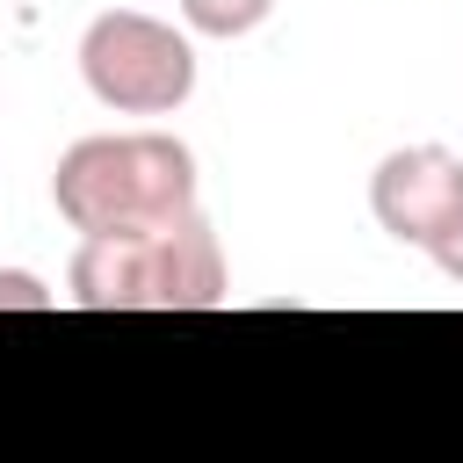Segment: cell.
<instances>
[{
	"label": "cell",
	"mask_w": 463,
	"mask_h": 463,
	"mask_svg": "<svg viewBox=\"0 0 463 463\" xmlns=\"http://www.w3.org/2000/svg\"><path fill=\"white\" fill-rule=\"evenodd\" d=\"M51 203L87 239H130L195 217V152L166 130H116L65 145Z\"/></svg>",
	"instance_id": "1"
},
{
	"label": "cell",
	"mask_w": 463,
	"mask_h": 463,
	"mask_svg": "<svg viewBox=\"0 0 463 463\" xmlns=\"http://www.w3.org/2000/svg\"><path fill=\"white\" fill-rule=\"evenodd\" d=\"M65 282L80 311H217L232 289L203 210L130 239H80Z\"/></svg>",
	"instance_id": "2"
},
{
	"label": "cell",
	"mask_w": 463,
	"mask_h": 463,
	"mask_svg": "<svg viewBox=\"0 0 463 463\" xmlns=\"http://www.w3.org/2000/svg\"><path fill=\"white\" fill-rule=\"evenodd\" d=\"M80 72L94 87V101H109L116 116H166L195 94V51L174 22L137 14V7H109L87 22L80 36Z\"/></svg>",
	"instance_id": "3"
},
{
	"label": "cell",
	"mask_w": 463,
	"mask_h": 463,
	"mask_svg": "<svg viewBox=\"0 0 463 463\" xmlns=\"http://www.w3.org/2000/svg\"><path fill=\"white\" fill-rule=\"evenodd\" d=\"M369 210H376V224H383L391 239H405V246L427 253V239L463 210V159L441 152V145H405V152H391V159L369 174Z\"/></svg>",
	"instance_id": "4"
},
{
	"label": "cell",
	"mask_w": 463,
	"mask_h": 463,
	"mask_svg": "<svg viewBox=\"0 0 463 463\" xmlns=\"http://www.w3.org/2000/svg\"><path fill=\"white\" fill-rule=\"evenodd\" d=\"M268 7L275 0H181V22L195 29V36H246V29H260L268 22Z\"/></svg>",
	"instance_id": "5"
},
{
	"label": "cell",
	"mask_w": 463,
	"mask_h": 463,
	"mask_svg": "<svg viewBox=\"0 0 463 463\" xmlns=\"http://www.w3.org/2000/svg\"><path fill=\"white\" fill-rule=\"evenodd\" d=\"M0 311H51V289L22 268H0Z\"/></svg>",
	"instance_id": "6"
},
{
	"label": "cell",
	"mask_w": 463,
	"mask_h": 463,
	"mask_svg": "<svg viewBox=\"0 0 463 463\" xmlns=\"http://www.w3.org/2000/svg\"><path fill=\"white\" fill-rule=\"evenodd\" d=\"M427 260H434L449 282H463V210H456V217H449V224L427 239Z\"/></svg>",
	"instance_id": "7"
}]
</instances>
